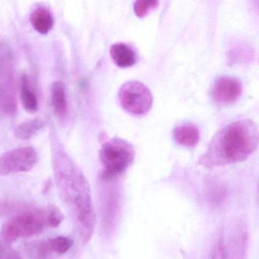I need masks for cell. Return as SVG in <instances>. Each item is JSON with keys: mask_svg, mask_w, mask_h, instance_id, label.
Listing matches in <instances>:
<instances>
[{"mask_svg": "<svg viewBox=\"0 0 259 259\" xmlns=\"http://www.w3.org/2000/svg\"><path fill=\"white\" fill-rule=\"evenodd\" d=\"M54 138L53 170L59 195L75 221L81 241L86 244L92 239L96 226L90 184L79 166Z\"/></svg>", "mask_w": 259, "mask_h": 259, "instance_id": "cell-1", "label": "cell"}, {"mask_svg": "<svg viewBox=\"0 0 259 259\" xmlns=\"http://www.w3.org/2000/svg\"><path fill=\"white\" fill-rule=\"evenodd\" d=\"M258 136L257 125L251 119L227 124L212 138L198 163L213 168L244 161L257 149Z\"/></svg>", "mask_w": 259, "mask_h": 259, "instance_id": "cell-2", "label": "cell"}, {"mask_svg": "<svg viewBox=\"0 0 259 259\" xmlns=\"http://www.w3.org/2000/svg\"><path fill=\"white\" fill-rule=\"evenodd\" d=\"M135 156L134 147L124 139L115 138L104 143L100 151L103 181H113L123 174L133 164Z\"/></svg>", "mask_w": 259, "mask_h": 259, "instance_id": "cell-3", "label": "cell"}, {"mask_svg": "<svg viewBox=\"0 0 259 259\" xmlns=\"http://www.w3.org/2000/svg\"><path fill=\"white\" fill-rule=\"evenodd\" d=\"M46 227V210H28L7 221L3 225L1 235L5 242L11 243L20 238L37 236Z\"/></svg>", "mask_w": 259, "mask_h": 259, "instance_id": "cell-4", "label": "cell"}, {"mask_svg": "<svg viewBox=\"0 0 259 259\" xmlns=\"http://www.w3.org/2000/svg\"><path fill=\"white\" fill-rule=\"evenodd\" d=\"M119 100L125 111L134 116H143L151 110L153 96L143 83L130 81L122 84L119 91Z\"/></svg>", "mask_w": 259, "mask_h": 259, "instance_id": "cell-5", "label": "cell"}, {"mask_svg": "<svg viewBox=\"0 0 259 259\" xmlns=\"http://www.w3.org/2000/svg\"><path fill=\"white\" fill-rule=\"evenodd\" d=\"M37 161V152L31 147L12 150L0 157V176L29 172Z\"/></svg>", "mask_w": 259, "mask_h": 259, "instance_id": "cell-6", "label": "cell"}, {"mask_svg": "<svg viewBox=\"0 0 259 259\" xmlns=\"http://www.w3.org/2000/svg\"><path fill=\"white\" fill-rule=\"evenodd\" d=\"M242 92V83L238 78L223 75L213 81L210 89V98L217 105L227 107L236 103Z\"/></svg>", "mask_w": 259, "mask_h": 259, "instance_id": "cell-7", "label": "cell"}, {"mask_svg": "<svg viewBox=\"0 0 259 259\" xmlns=\"http://www.w3.org/2000/svg\"><path fill=\"white\" fill-rule=\"evenodd\" d=\"M121 195L118 189H112L104 197L102 210V229L104 234H113L120 218Z\"/></svg>", "mask_w": 259, "mask_h": 259, "instance_id": "cell-8", "label": "cell"}, {"mask_svg": "<svg viewBox=\"0 0 259 259\" xmlns=\"http://www.w3.org/2000/svg\"><path fill=\"white\" fill-rule=\"evenodd\" d=\"M172 136L178 145L185 148H192L198 145L200 140V132L195 124L187 122L174 128Z\"/></svg>", "mask_w": 259, "mask_h": 259, "instance_id": "cell-9", "label": "cell"}, {"mask_svg": "<svg viewBox=\"0 0 259 259\" xmlns=\"http://www.w3.org/2000/svg\"><path fill=\"white\" fill-rule=\"evenodd\" d=\"M110 56L115 64L119 68H130L138 61L137 54L133 48L125 43H116L110 48Z\"/></svg>", "mask_w": 259, "mask_h": 259, "instance_id": "cell-10", "label": "cell"}, {"mask_svg": "<svg viewBox=\"0 0 259 259\" xmlns=\"http://www.w3.org/2000/svg\"><path fill=\"white\" fill-rule=\"evenodd\" d=\"M51 102L54 107V113L60 119H64L67 114V100H66V87L63 81H57L51 87Z\"/></svg>", "mask_w": 259, "mask_h": 259, "instance_id": "cell-11", "label": "cell"}, {"mask_svg": "<svg viewBox=\"0 0 259 259\" xmlns=\"http://www.w3.org/2000/svg\"><path fill=\"white\" fill-rule=\"evenodd\" d=\"M30 22L34 29L41 34H47L54 25V16L45 7L35 9L30 16Z\"/></svg>", "mask_w": 259, "mask_h": 259, "instance_id": "cell-12", "label": "cell"}, {"mask_svg": "<svg viewBox=\"0 0 259 259\" xmlns=\"http://www.w3.org/2000/svg\"><path fill=\"white\" fill-rule=\"evenodd\" d=\"M21 101L26 111L34 113L38 110V100L37 95L31 89L29 78L26 75H23L22 78Z\"/></svg>", "mask_w": 259, "mask_h": 259, "instance_id": "cell-13", "label": "cell"}, {"mask_svg": "<svg viewBox=\"0 0 259 259\" xmlns=\"http://www.w3.org/2000/svg\"><path fill=\"white\" fill-rule=\"evenodd\" d=\"M45 125L40 118H35L31 120L22 122L16 128L15 136L21 140H28L35 136Z\"/></svg>", "mask_w": 259, "mask_h": 259, "instance_id": "cell-14", "label": "cell"}, {"mask_svg": "<svg viewBox=\"0 0 259 259\" xmlns=\"http://www.w3.org/2000/svg\"><path fill=\"white\" fill-rule=\"evenodd\" d=\"M48 242L51 251L60 254L69 251L73 245L72 239L66 236H57L54 239H49Z\"/></svg>", "mask_w": 259, "mask_h": 259, "instance_id": "cell-15", "label": "cell"}, {"mask_svg": "<svg viewBox=\"0 0 259 259\" xmlns=\"http://www.w3.org/2000/svg\"><path fill=\"white\" fill-rule=\"evenodd\" d=\"M159 2L157 0H139L134 4V11L139 18L145 17L149 12L157 8Z\"/></svg>", "mask_w": 259, "mask_h": 259, "instance_id": "cell-16", "label": "cell"}, {"mask_svg": "<svg viewBox=\"0 0 259 259\" xmlns=\"http://www.w3.org/2000/svg\"><path fill=\"white\" fill-rule=\"evenodd\" d=\"M47 226L51 228L59 227L65 220L63 212L57 206L51 205L46 210Z\"/></svg>", "mask_w": 259, "mask_h": 259, "instance_id": "cell-17", "label": "cell"}, {"mask_svg": "<svg viewBox=\"0 0 259 259\" xmlns=\"http://www.w3.org/2000/svg\"><path fill=\"white\" fill-rule=\"evenodd\" d=\"M209 259H227V251L224 239L221 236L213 244Z\"/></svg>", "mask_w": 259, "mask_h": 259, "instance_id": "cell-18", "label": "cell"}, {"mask_svg": "<svg viewBox=\"0 0 259 259\" xmlns=\"http://www.w3.org/2000/svg\"><path fill=\"white\" fill-rule=\"evenodd\" d=\"M0 259H22L13 248L0 240Z\"/></svg>", "mask_w": 259, "mask_h": 259, "instance_id": "cell-19", "label": "cell"}, {"mask_svg": "<svg viewBox=\"0 0 259 259\" xmlns=\"http://www.w3.org/2000/svg\"><path fill=\"white\" fill-rule=\"evenodd\" d=\"M11 50L8 45L0 43V69L11 57Z\"/></svg>", "mask_w": 259, "mask_h": 259, "instance_id": "cell-20", "label": "cell"}]
</instances>
